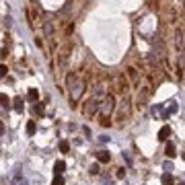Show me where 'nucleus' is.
<instances>
[{"mask_svg":"<svg viewBox=\"0 0 185 185\" xmlns=\"http://www.w3.org/2000/svg\"><path fill=\"white\" fill-rule=\"evenodd\" d=\"M35 132H37V125H35V121H27V134H29V136H33Z\"/></svg>","mask_w":185,"mask_h":185,"instance_id":"nucleus-13","label":"nucleus"},{"mask_svg":"<svg viewBox=\"0 0 185 185\" xmlns=\"http://www.w3.org/2000/svg\"><path fill=\"white\" fill-rule=\"evenodd\" d=\"M113 109H115V97L111 95V93H107L105 95V99L101 101V117H109L111 113H113Z\"/></svg>","mask_w":185,"mask_h":185,"instance_id":"nucleus-3","label":"nucleus"},{"mask_svg":"<svg viewBox=\"0 0 185 185\" xmlns=\"http://www.w3.org/2000/svg\"><path fill=\"white\" fill-rule=\"evenodd\" d=\"M171 169H173V164L167 160V163H164V171H167V173H171Z\"/></svg>","mask_w":185,"mask_h":185,"instance_id":"nucleus-25","label":"nucleus"},{"mask_svg":"<svg viewBox=\"0 0 185 185\" xmlns=\"http://www.w3.org/2000/svg\"><path fill=\"white\" fill-rule=\"evenodd\" d=\"M183 158H185V152H183Z\"/></svg>","mask_w":185,"mask_h":185,"instance_id":"nucleus-30","label":"nucleus"},{"mask_svg":"<svg viewBox=\"0 0 185 185\" xmlns=\"http://www.w3.org/2000/svg\"><path fill=\"white\" fill-rule=\"evenodd\" d=\"M97 160H99V163H109L111 154L107 150H99V152H97Z\"/></svg>","mask_w":185,"mask_h":185,"instance_id":"nucleus-8","label":"nucleus"},{"mask_svg":"<svg viewBox=\"0 0 185 185\" xmlns=\"http://www.w3.org/2000/svg\"><path fill=\"white\" fill-rule=\"evenodd\" d=\"M66 84H68V91H70V101H72V105H74V103L84 95V82L78 80L74 74H68Z\"/></svg>","mask_w":185,"mask_h":185,"instance_id":"nucleus-1","label":"nucleus"},{"mask_svg":"<svg viewBox=\"0 0 185 185\" xmlns=\"http://www.w3.org/2000/svg\"><path fill=\"white\" fill-rule=\"evenodd\" d=\"M179 185H185V183H179Z\"/></svg>","mask_w":185,"mask_h":185,"instance_id":"nucleus-29","label":"nucleus"},{"mask_svg":"<svg viewBox=\"0 0 185 185\" xmlns=\"http://www.w3.org/2000/svg\"><path fill=\"white\" fill-rule=\"evenodd\" d=\"M164 154H167L169 158L177 156V148H175V144H173V142H167V146H164Z\"/></svg>","mask_w":185,"mask_h":185,"instance_id":"nucleus-7","label":"nucleus"},{"mask_svg":"<svg viewBox=\"0 0 185 185\" xmlns=\"http://www.w3.org/2000/svg\"><path fill=\"white\" fill-rule=\"evenodd\" d=\"M128 74H130L132 80H136V70H134V68H128Z\"/></svg>","mask_w":185,"mask_h":185,"instance_id":"nucleus-20","label":"nucleus"},{"mask_svg":"<svg viewBox=\"0 0 185 185\" xmlns=\"http://www.w3.org/2000/svg\"><path fill=\"white\" fill-rule=\"evenodd\" d=\"M64 171H66V163H64V160H58V163L54 164V173L56 175H62Z\"/></svg>","mask_w":185,"mask_h":185,"instance_id":"nucleus-11","label":"nucleus"},{"mask_svg":"<svg viewBox=\"0 0 185 185\" xmlns=\"http://www.w3.org/2000/svg\"><path fill=\"white\" fill-rule=\"evenodd\" d=\"M121 154H123V158H125V163L132 164V156H130V154H128V152H121Z\"/></svg>","mask_w":185,"mask_h":185,"instance_id":"nucleus-24","label":"nucleus"},{"mask_svg":"<svg viewBox=\"0 0 185 185\" xmlns=\"http://www.w3.org/2000/svg\"><path fill=\"white\" fill-rule=\"evenodd\" d=\"M175 45H177V49L183 48V33H181V29L175 31Z\"/></svg>","mask_w":185,"mask_h":185,"instance_id":"nucleus-10","label":"nucleus"},{"mask_svg":"<svg viewBox=\"0 0 185 185\" xmlns=\"http://www.w3.org/2000/svg\"><path fill=\"white\" fill-rule=\"evenodd\" d=\"M128 117H130V101H128V99H123V101H121V107H119V119H121V121H125Z\"/></svg>","mask_w":185,"mask_h":185,"instance_id":"nucleus-4","label":"nucleus"},{"mask_svg":"<svg viewBox=\"0 0 185 185\" xmlns=\"http://www.w3.org/2000/svg\"><path fill=\"white\" fill-rule=\"evenodd\" d=\"M89 173H91V175H99V163H93V164H91Z\"/></svg>","mask_w":185,"mask_h":185,"instance_id":"nucleus-17","label":"nucleus"},{"mask_svg":"<svg viewBox=\"0 0 185 185\" xmlns=\"http://www.w3.org/2000/svg\"><path fill=\"white\" fill-rule=\"evenodd\" d=\"M101 125H111L109 117H101Z\"/></svg>","mask_w":185,"mask_h":185,"instance_id":"nucleus-23","label":"nucleus"},{"mask_svg":"<svg viewBox=\"0 0 185 185\" xmlns=\"http://www.w3.org/2000/svg\"><path fill=\"white\" fill-rule=\"evenodd\" d=\"M99 142H109V136H99Z\"/></svg>","mask_w":185,"mask_h":185,"instance_id":"nucleus-27","label":"nucleus"},{"mask_svg":"<svg viewBox=\"0 0 185 185\" xmlns=\"http://www.w3.org/2000/svg\"><path fill=\"white\" fill-rule=\"evenodd\" d=\"M37 99H39V93H37L35 89H31L29 91V101H37Z\"/></svg>","mask_w":185,"mask_h":185,"instance_id":"nucleus-16","label":"nucleus"},{"mask_svg":"<svg viewBox=\"0 0 185 185\" xmlns=\"http://www.w3.org/2000/svg\"><path fill=\"white\" fill-rule=\"evenodd\" d=\"M160 181H163V185H173V175L171 173H164L163 177H160Z\"/></svg>","mask_w":185,"mask_h":185,"instance_id":"nucleus-12","label":"nucleus"},{"mask_svg":"<svg viewBox=\"0 0 185 185\" xmlns=\"http://www.w3.org/2000/svg\"><path fill=\"white\" fill-rule=\"evenodd\" d=\"M105 185H111V181H105Z\"/></svg>","mask_w":185,"mask_h":185,"instance_id":"nucleus-28","label":"nucleus"},{"mask_svg":"<svg viewBox=\"0 0 185 185\" xmlns=\"http://www.w3.org/2000/svg\"><path fill=\"white\" fill-rule=\"evenodd\" d=\"M60 150L62 152H68L70 150V142H68V140H62V142H60Z\"/></svg>","mask_w":185,"mask_h":185,"instance_id":"nucleus-15","label":"nucleus"},{"mask_svg":"<svg viewBox=\"0 0 185 185\" xmlns=\"http://www.w3.org/2000/svg\"><path fill=\"white\" fill-rule=\"evenodd\" d=\"M45 33L52 35V23H49V21H45Z\"/></svg>","mask_w":185,"mask_h":185,"instance_id":"nucleus-21","label":"nucleus"},{"mask_svg":"<svg viewBox=\"0 0 185 185\" xmlns=\"http://www.w3.org/2000/svg\"><path fill=\"white\" fill-rule=\"evenodd\" d=\"M117 177H119V179L125 177V169H119V171H117Z\"/></svg>","mask_w":185,"mask_h":185,"instance_id":"nucleus-26","label":"nucleus"},{"mask_svg":"<svg viewBox=\"0 0 185 185\" xmlns=\"http://www.w3.org/2000/svg\"><path fill=\"white\" fill-rule=\"evenodd\" d=\"M105 99V97H99V95H95L93 99H89L87 101V105H84V109H82V113H84V117L89 119V117H93L97 113V111L101 109V101Z\"/></svg>","mask_w":185,"mask_h":185,"instance_id":"nucleus-2","label":"nucleus"},{"mask_svg":"<svg viewBox=\"0 0 185 185\" xmlns=\"http://www.w3.org/2000/svg\"><path fill=\"white\" fill-rule=\"evenodd\" d=\"M52 185H64V177H62V175H56L54 181H52Z\"/></svg>","mask_w":185,"mask_h":185,"instance_id":"nucleus-18","label":"nucleus"},{"mask_svg":"<svg viewBox=\"0 0 185 185\" xmlns=\"http://www.w3.org/2000/svg\"><path fill=\"white\" fill-rule=\"evenodd\" d=\"M177 111H179V103H177V101H171V103H169V109L163 113V119H169V115L177 113Z\"/></svg>","mask_w":185,"mask_h":185,"instance_id":"nucleus-5","label":"nucleus"},{"mask_svg":"<svg viewBox=\"0 0 185 185\" xmlns=\"http://www.w3.org/2000/svg\"><path fill=\"white\" fill-rule=\"evenodd\" d=\"M0 99H2V107L6 109V107H8V99H6V95H2V97H0Z\"/></svg>","mask_w":185,"mask_h":185,"instance_id":"nucleus-22","label":"nucleus"},{"mask_svg":"<svg viewBox=\"0 0 185 185\" xmlns=\"http://www.w3.org/2000/svg\"><path fill=\"white\" fill-rule=\"evenodd\" d=\"M169 136H171V128H169V125H163L160 132H158V140H160V142H167Z\"/></svg>","mask_w":185,"mask_h":185,"instance_id":"nucleus-6","label":"nucleus"},{"mask_svg":"<svg viewBox=\"0 0 185 185\" xmlns=\"http://www.w3.org/2000/svg\"><path fill=\"white\" fill-rule=\"evenodd\" d=\"M14 109L19 111V113L23 111V99H21V97H17V99H14Z\"/></svg>","mask_w":185,"mask_h":185,"instance_id":"nucleus-14","label":"nucleus"},{"mask_svg":"<svg viewBox=\"0 0 185 185\" xmlns=\"http://www.w3.org/2000/svg\"><path fill=\"white\" fill-rule=\"evenodd\" d=\"M146 99H148V93H146V91L138 93V97H136V105H138V107H144V105H146Z\"/></svg>","mask_w":185,"mask_h":185,"instance_id":"nucleus-9","label":"nucleus"},{"mask_svg":"<svg viewBox=\"0 0 185 185\" xmlns=\"http://www.w3.org/2000/svg\"><path fill=\"white\" fill-rule=\"evenodd\" d=\"M33 111L37 113V115H43V105H39V103H37V105L33 107Z\"/></svg>","mask_w":185,"mask_h":185,"instance_id":"nucleus-19","label":"nucleus"}]
</instances>
